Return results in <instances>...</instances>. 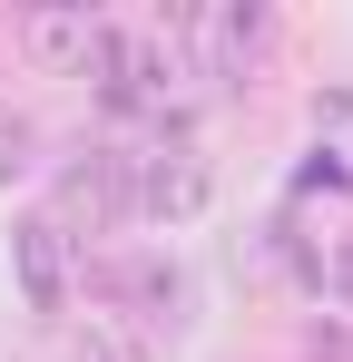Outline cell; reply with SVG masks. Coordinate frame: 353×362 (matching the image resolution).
Instances as JSON below:
<instances>
[{
  "label": "cell",
  "mask_w": 353,
  "mask_h": 362,
  "mask_svg": "<svg viewBox=\"0 0 353 362\" xmlns=\"http://www.w3.org/2000/svg\"><path fill=\"white\" fill-rule=\"evenodd\" d=\"M118 157H128V216H147V226H186V216H206V157L186 147V127H147V137H118Z\"/></svg>",
  "instance_id": "cell-1"
},
{
  "label": "cell",
  "mask_w": 353,
  "mask_h": 362,
  "mask_svg": "<svg viewBox=\"0 0 353 362\" xmlns=\"http://www.w3.org/2000/svg\"><path fill=\"white\" fill-rule=\"evenodd\" d=\"M79 294H99L108 313H128L138 333H176L186 303H196V284H186L176 255H99V264H79Z\"/></svg>",
  "instance_id": "cell-2"
},
{
  "label": "cell",
  "mask_w": 353,
  "mask_h": 362,
  "mask_svg": "<svg viewBox=\"0 0 353 362\" xmlns=\"http://www.w3.org/2000/svg\"><path fill=\"white\" fill-rule=\"evenodd\" d=\"M176 40H186L196 78H216V88H245V78H255V59L275 49V10H255V0H216V10H176Z\"/></svg>",
  "instance_id": "cell-3"
},
{
  "label": "cell",
  "mask_w": 353,
  "mask_h": 362,
  "mask_svg": "<svg viewBox=\"0 0 353 362\" xmlns=\"http://www.w3.org/2000/svg\"><path fill=\"white\" fill-rule=\"evenodd\" d=\"M50 226L79 255H89V235H108V226H128V157L118 147H79L69 167H59V196H50Z\"/></svg>",
  "instance_id": "cell-4"
},
{
  "label": "cell",
  "mask_w": 353,
  "mask_h": 362,
  "mask_svg": "<svg viewBox=\"0 0 353 362\" xmlns=\"http://www.w3.org/2000/svg\"><path fill=\"white\" fill-rule=\"evenodd\" d=\"M20 49L50 78H99L118 49V20H99V10H20Z\"/></svg>",
  "instance_id": "cell-5"
},
{
  "label": "cell",
  "mask_w": 353,
  "mask_h": 362,
  "mask_svg": "<svg viewBox=\"0 0 353 362\" xmlns=\"http://www.w3.org/2000/svg\"><path fill=\"white\" fill-rule=\"evenodd\" d=\"M79 264H89V255L59 235L50 216H20V226H10V274H20V294L40 303V313H69V303H79Z\"/></svg>",
  "instance_id": "cell-6"
},
{
  "label": "cell",
  "mask_w": 353,
  "mask_h": 362,
  "mask_svg": "<svg viewBox=\"0 0 353 362\" xmlns=\"http://www.w3.org/2000/svg\"><path fill=\"white\" fill-rule=\"evenodd\" d=\"M30 167H40V118L0 98V186H20Z\"/></svg>",
  "instance_id": "cell-7"
},
{
  "label": "cell",
  "mask_w": 353,
  "mask_h": 362,
  "mask_svg": "<svg viewBox=\"0 0 353 362\" xmlns=\"http://www.w3.org/2000/svg\"><path fill=\"white\" fill-rule=\"evenodd\" d=\"M69 362H147V343H138L128 323H79V333H69Z\"/></svg>",
  "instance_id": "cell-8"
},
{
  "label": "cell",
  "mask_w": 353,
  "mask_h": 362,
  "mask_svg": "<svg viewBox=\"0 0 353 362\" xmlns=\"http://www.w3.org/2000/svg\"><path fill=\"white\" fill-rule=\"evenodd\" d=\"M304 362H353V333L344 323H304Z\"/></svg>",
  "instance_id": "cell-9"
},
{
  "label": "cell",
  "mask_w": 353,
  "mask_h": 362,
  "mask_svg": "<svg viewBox=\"0 0 353 362\" xmlns=\"http://www.w3.org/2000/svg\"><path fill=\"white\" fill-rule=\"evenodd\" d=\"M324 284H334V303L353 313V235H334V245H324Z\"/></svg>",
  "instance_id": "cell-10"
}]
</instances>
